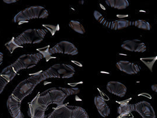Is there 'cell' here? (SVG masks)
Returning a JSON list of instances; mask_svg holds the SVG:
<instances>
[{"label": "cell", "instance_id": "7", "mask_svg": "<svg viewBox=\"0 0 157 118\" xmlns=\"http://www.w3.org/2000/svg\"><path fill=\"white\" fill-rule=\"evenodd\" d=\"M43 58V56L40 53L23 55L20 56L16 62L11 65L17 74L19 71L35 67Z\"/></svg>", "mask_w": 157, "mask_h": 118}, {"label": "cell", "instance_id": "23", "mask_svg": "<svg viewBox=\"0 0 157 118\" xmlns=\"http://www.w3.org/2000/svg\"><path fill=\"white\" fill-rule=\"evenodd\" d=\"M151 89H152V90H153V91H154L155 92H156L157 93V84H155V85H152L151 86Z\"/></svg>", "mask_w": 157, "mask_h": 118}, {"label": "cell", "instance_id": "26", "mask_svg": "<svg viewBox=\"0 0 157 118\" xmlns=\"http://www.w3.org/2000/svg\"><path fill=\"white\" fill-rule=\"evenodd\" d=\"M4 2H6V3H13V2H17V1H7V0H4Z\"/></svg>", "mask_w": 157, "mask_h": 118}, {"label": "cell", "instance_id": "19", "mask_svg": "<svg viewBox=\"0 0 157 118\" xmlns=\"http://www.w3.org/2000/svg\"><path fill=\"white\" fill-rule=\"evenodd\" d=\"M140 60L149 69V70L152 72L154 64L157 60V55L149 57H141L140 58Z\"/></svg>", "mask_w": 157, "mask_h": 118}, {"label": "cell", "instance_id": "13", "mask_svg": "<svg viewBox=\"0 0 157 118\" xmlns=\"http://www.w3.org/2000/svg\"><path fill=\"white\" fill-rule=\"evenodd\" d=\"M132 100V98L126 99L125 101L118 102L117 103L119 104L118 108V113L119 116L117 118H126L129 117L132 112L135 111V105L134 104L129 103Z\"/></svg>", "mask_w": 157, "mask_h": 118}, {"label": "cell", "instance_id": "20", "mask_svg": "<svg viewBox=\"0 0 157 118\" xmlns=\"http://www.w3.org/2000/svg\"><path fill=\"white\" fill-rule=\"evenodd\" d=\"M69 27L75 32H77L79 34H84L86 32L83 25L77 21H71L69 23Z\"/></svg>", "mask_w": 157, "mask_h": 118}, {"label": "cell", "instance_id": "17", "mask_svg": "<svg viewBox=\"0 0 157 118\" xmlns=\"http://www.w3.org/2000/svg\"><path fill=\"white\" fill-rule=\"evenodd\" d=\"M105 2L110 7L118 10L125 9L129 6L127 0H106Z\"/></svg>", "mask_w": 157, "mask_h": 118}, {"label": "cell", "instance_id": "24", "mask_svg": "<svg viewBox=\"0 0 157 118\" xmlns=\"http://www.w3.org/2000/svg\"><path fill=\"white\" fill-rule=\"evenodd\" d=\"M141 95L144 96H145V97H148L149 99H151V96L150 94L145 93H141V94H140L138 96H141Z\"/></svg>", "mask_w": 157, "mask_h": 118}, {"label": "cell", "instance_id": "6", "mask_svg": "<svg viewBox=\"0 0 157 118\" xmlns=\"http://www.w3.org/2000/svg\"><path fill=\"white\" fill-rule=\"evenodd\" d=\"M75 74V68L67 64H55L42 73L43 76L46 80L49 78L69 79L73 77Z\"/></svg>", "mask_w": 157, "mask_h": 118}, {"label": "cell", "instance_id": "1", "mask_svg": "<svg viewBox=\"0 0 157 118\" xmlns=\"http://www.w3.org/2000/svg\"><path fill=\"white\" fill-rule=\"evenodd\" d=\"M78 87H51L39 93L29 103L28 115L30 118H47L46 112L51 105H63L65 99L70 95L78 94Z\"/></svg>", "mask_w": 157, "mask_h": 118}, {"label": "cell", "instance_id": "22", "mask_svg": "<svg viewBox=\"0 0 157 118\" xmlns=\"http://www.w3.org/2000/svg\"><path fill=\"white\" fill-rule=\"evenodd\" d=\"M132 25L140 29H143L145 30H151V25L149 22L144 20H139L135 21L132 23Z\"/></svg>", "mask_w": 157, "mask_h": 118}, {"label": "cell", "instance_id": "25", "mask_svg": "<svg viewBox=\"0 0 157 118\" xmlns=\"http://www.w3.org/2000/svg\"><path fill=\"white\" fill-rule=\"evenodd\" d=\"M3 54L2 53L0 52V65L1 64V63H2L3 62Z\"/></svg>", "mask_w": 157, "mask_h": 118}, {"label": "cell", "instance_id": "11", "mask_svg": "<svg viewBox=\"0 0 157 118\" xmlns=\"http://www.w3.org/2000/svg\"><path fill=\"white\" fill-rule=\"evenodd\" d=\"M121 47L124 50L132 52L143 53L147 50L145 44L137 39L126 40L122 43Z\"/></svg>", "mask_w": 157, "mask_h": 118}, {"label": "cell", "instance_id": "16", "mask_svg": "<svg viewBox=\"0 0 157 118\" xmlns=\"http://www.w3.org/2000/svg\"><path fill=\"white\" fill-rule=\"evenodd\" d=\"M94 103L99 113L103 118L108 117L110 113V109L106 102L100 96H95Z\"/></svg>", "mask_w": 157, "mask_h": 118}, {"label": "cell", "instance_id": "14", "mask_svg": "<svg viewBox=\"0 0 157 118\" xmlns=\"http://www.w3.org/2000/svg\"><path fill=\"white\" fill-rule=\"evenodd\" d=\"M106 89L110 93L121 97H124L127 91L125 85L117 81L109 82L106 85Z\"/></svg>", "mask_w": 157, "mask_h": 118}, {"label": "cell", "instance_id": "21", "mask_svg": "<svg viewBox=\"0 0 157 118\" xmlns=\"http://www.w3.org/2000/svg\"><path fill=\"white\" fill-rule=\"evenodd\" d=\"M94 18L95 19L99 21L101 24H103L104 26H106V27H108V28H110L111 29V27H112V22L111 23H109V22H107L105 20V18L103 17L101 13H100L98 11H94Z\"/></svg>", "mask_w": 157, "mask_h": 118}, {"label": "cell", "instance_id": "2", "mask_svg": "<svg viewBox=\"0 0 157 118\" xmlns=\"http://www.w3.org/2000/svg\"><path fill=\"white\" fill-rule=\"evenodd\" d=\"M46 29H28L22 32L17 37H13L7 43L5 46L8 51L13 53L14 51L19 47H22L26 44H37L41 43L47 34Z\"/></svg>", "mask_w": 157, "mask_h": 118}, {"label": "cell", "instance_id": "3", "mask_svg": "<svg viewBox=\"0 0 157 118\" xmlns=\"http://www.w3.org/2000/svg\"><path fill=\"white\" fill-rule=\"evenodd\" d=\"M42 73L43 71L40 70L31 74L30 77L21 81L17 85L12 94L22 102L24 98L32 93L37 85L46 80L43 76Z\"/></svg>", "mask_w": 157, "mask_h": 118}, {"label": "cell", "instance_id": "12", "mask_svg": "<svg viewBox=\"0 0 157 118\" xmlns=\"http://www.w3.org/2000/svg\"><path fill=\"white\" fill-rule=\"evenodd\" d=\"M16 74L11 65H9L2 70L0 73V94L8 83L16 77Z\"/></svg>", "mask_w": 157, "mask_h": 118}, {"label": "cell", "instance_id": "18", "mask_svg": "<svg viewBox=\"0 0 157 118\" xmlns=\"http://www.w3.org/2000/svg\"><path fill=\"white\" fill-rule=\"evenodd\" d=\"M131 25H132V22L129 20H126L124 19H119L112 22L111 29L115 30H121L125 28H127L129 26H131Z\"/></svg>", "mask_w": 157, "mask_h": 118}, {"label": "cell", "instance_id": "5", "mask_svg": "<svg viewBox=\"0 0 157 118\" xmlns=\"http://www.w3.org/2000/svg\"><path fill=\"white\" fill-rule=\"evenodd\" d=\"M48 12L46 8L41 6H33L20 11L14 16L13 21L18 24L27 22L34 18H47Z\"/></svg>", "mask_w": 157, "mask_h": 118}, {"label": "cell", "instance_id": "15", "mask_svg": "<svg viewBox=\"0 0 157 118\" xmlns=\"http://www.w3.org/2000/svg\"><path fill=\"white\" fill-rule=\"evenodd\" d=\"M116 66L118 69L123 71L128 74H135L140 71V67L134 63L129 61L121 60L116 64Z\"/></svg>", "mask_w": 157, "mask_h": 118}, {"label": "cell", "instance_id": "10", "mask_svg": "<svg viewBox=\"0 0 157 118\" xmlns=\"http://www.w3.org/2000/svg\"><path fill=\"white\" fill-rule=\"evenodd\" d=\"M73 106L63 104L55 108L47 118H72Z\"/></svg>", "mask_w": 157, "mask_h": 118}, {"label": "cell", "instance_id": "9", "mask_svg": "<svg viewBox=\"0 0 157 118\" xmlns=\"http://www.w3.org/2000/svg\"><path fill=\"white\" fill-rule=\"evenodd\" d=\"M135 111L142 118H156L155 112L152 105L148 102L141 101L134 104Z\"/></svg>", "mask_w": 157, "mask_h": 118}, {"label": "cell", "instance_id": "4", "mask_svg": "<svg viewBox=\"0 0 157 118\" xmlns=\"http://www.w3.org/2000/svg\"><path fill=\"white\" fill-rule=\"evenodd\" d=\"M37 50L43 55V58L46 59L47 62L52 59L51 55L55 54L61 53L75 55L78 53L77 47L73 43L67 41H60L52 48L48 45L41 48H38Z\"/></svg>", "mask_w": 157, "mask_h": 118}, {"label": "cell", "instance_id": "8", "mask_svg": "<svg viewBox=\"0 0 157 118\" xmlns=\"http://www.w3.org/2000/svg\"><path fill=\"white\" fill-rule=\"evenodd\" d=\"M21 102L11 94L8 97L7 101V106L8 112L12 118H24L21 110Z\"/></svg>", "mask_w": 157, "mask_h": 118}]
</instances>
